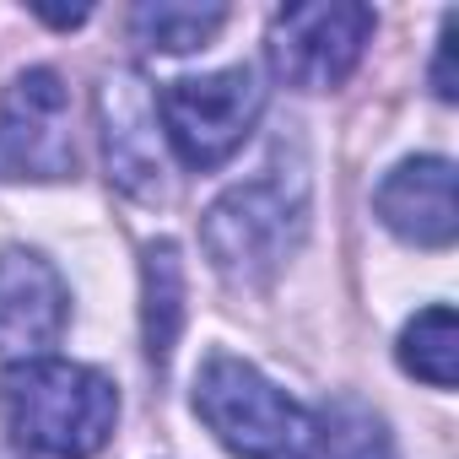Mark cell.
I'll return each instance as SVG.
<instances>
[{
    "mask_svg": "<svg viewBox=\"0 0 459 459\" xmlns=\"http://www.w3.org/2000/svg\"><path fill=\"white\" fill-rule=\"evenodd\" d=\"M71 325V292L39 249H0V357L33 362Z\"/></svg>",
    "mask_w": 459,
    "mask_h": 459,
    "instance_id": "52a82bcc",
    "label": "cell"
},
{
    "mask_svg": "<svg viewBox=\"0 0 459 459\" xmlns=\"http://www.w3.org/2000/svg\"><path fill=\"white\" fill-rule=\"evenodd\" d=\"M76 173L71 92L60 71L33 65L0 92V184H55Z\"/></svg>",
    "mask_w": 459,
    "mask_h": 459,
    "instance_id": "5b68a950",
    "label": "cell"
},
{
    "mask_svg": "<svg viewBox=\"0 0 459 459\" xmlns=\"http://www.w3.org/2000/svg\"><path fill=\"white\" fill-rule=\"evenodd\" d=\"M308 238V168L271 162L265 173L233 184L200 221V244L221 281L265 287Z\"/></svg>",
    "mask_w": 459,
    "mask_h": 459,
    "instance_id": "6da1fadb",
    "label": "cell"
},
{
    "mask_svg": "<svg viewBox=\"0 0 459 459\" xmlns=\"http://www.w3.org/2000/svg\"><path fill=\"white\" fill-rule=\"evenodd\" d=\"M103 114V152H108V178L135 195V200H168L162 178V135H157V98L135 71H114L98 92Z\"/></svg>",
    "mask_w": 459,
    "mask_h": 459,
    "instance_id": "ba28073f",
    "label": "cell"
},
{
    "mask_svg": "<svg viewBox=\"0 0 459 459\" xmlns=\"http://www.w3.org/2000/svg\"><path fill=\"white\" fill-rule=\"evenodd\" d=\"M368 44H373V12L357 0L287 6L271 22V71L303 92H330L357 71Z\"/></svg>",
    "mask_w": 459,
    "mask_h": 459,
    "instance_id": "8992f818",
    "label": "cell"
},
{
    "mask_svg": "<svg viewBox=\"0 0 459 459\" xmlns=\"http://www.w3.org/2000/svg\"><path fill=\"white\" fill-rule=\"evenodd\" d=\"M400 368L432 389H454L459 373V330H454V308L432 303L421 308L405 330H400Z\"/></svg>",
    "mask_w": 459,
    "mask_h": 459,
    "instance_id": "8fae6325",
    "label": "cell"
},
{
    "mask_svg": "<svg viewBox=\"0 0 459 459\" xmlns=\"http://www.w3.org/2000/svg\"><path fill=\"white\" fill-rule=\"evenodd\" d=\"M373 211L394 238H405L416 249H448L459 233L454 162L448 157H405L373 189Z\"/></svg>",
    "mask_w": 459,
    "mask_h": 459,
    "instance_id": "9c48e42d",
    "label": "cell"
},
{
    "mask_svg": "<svg viewBox=\"0 0 459 459\" xmlns=\"http://www.w3.org/2000/svg\"><path fill=\"white\" fill-rule=\"evenodd\" d=\"M141 330H146V357L162 373L184 330V260L173 238L141 249Z\"/></svg>",
    "mask_w": 459,
    "mask_h": 459,
    "instance_id": "30bf717a",
    "label": "cell"
},
{
    "mask_svg": "<svg viewBox=\"0 0 459 459\" xmlns=\"http://www.w3.org/2000/svg\"><path fill=\"white\" fill-rule=\"evenodd\" d=\"M0 411L22 448L49 459H92L119 421L114 384L65 357H33L0 378Z\"/></svg>",
    "mask_w": 459,
    "mask_h": 459,
    "instance_id": "7a4b0ae2",
    "label": "cell"
},
{
    "mask_svg": "<svg viewBox=\"0 0 459 459\" xmlns=\"http://www.w3.org/2000/svg\"><path fill=\"white\" fill-rule=\"evenodd\" d=\"M44 22H55V28H76V22H87V6H71V12H55V6H33Z\"/></svg>",
    "mask_w": 459,
    "mask_h": 459,
    "instance_id": "9a60e30c",
    "label": "cell"
},
{
    "mask_svg": "<svg viewBox=\"0 0 459 459\" xmlns=\"http://www.w3.org/2000/svg\"><path fill=\"white\" fill-rule=\"evenodd\" d=\"M195 416L233 459H319V421L244 357L216 351L200 368Z\"/></svg>",
    "mask_w": 459,
    "mask_h": 459,
    "instance_id": "3957f363",
    "label": "cell"
},
{
    "mask_svg": "<svg viewBox=\"0 0 459 459\" xmlns=\"http://www.w3.org/2000/svg\"><path fill=\"white\" fill-rule=\"evenodd\" d=\"M260 108H265L260 71L255 65H227V71L168 82L162 98H157V125H162V141L173 146V157L189 173H211L249 141Z\"/></svg>",
    "mask_w": 459,
    "mask_h": 459,
    "instance_id": "277c9868",
    "label": "cell"
},
{
    "mask_svg": "<svg viewBox=\"0 0 459 459\" xmlns=\"http://www.w3.org/2000/svg\"><path fill=\"white\" fill-rule=\"evenodd\" d=\"M227 22V6H178V0H157V6H135L130 28L146 49L157 55H189L205 49Z\"/></svg>",
    "mask_w": 459,
    "mask_h": 459,
    "instance_id": "4fadbf2b",
    "label": "cell"
},
{
    "mask_svg": "<svg viewBox=\"0 0 459 459\" xmlns=\"http://www.w3.org/2000/svg\"><path fill=\"white\" fill-rule=\"evenodd\" d=\"M432 92L443 103H454V12L443 17V33H437V60H432Z\"/></svg>",
    "mask_w": 459,
    "mask_h": 459,
    "instance_id": "5bb4252c",
    "label": "cell"
},
{
    "mask_svg": "<svg viewBox=\"0 0 459 459\" xmlns=\"http://www.w3.org/2000/svg\"><path fill=\"white\" fill-rule=\"evenodd\" d=\"M314 421H319V448L330 459H400L389 421L373 405H362L357 394H335Z\"/></svg>",
    "mask_w": 459,
    "mask_h": 459,
    "instance_id": "7c38bea8",
    "label": "cell"
}]
</instances>
